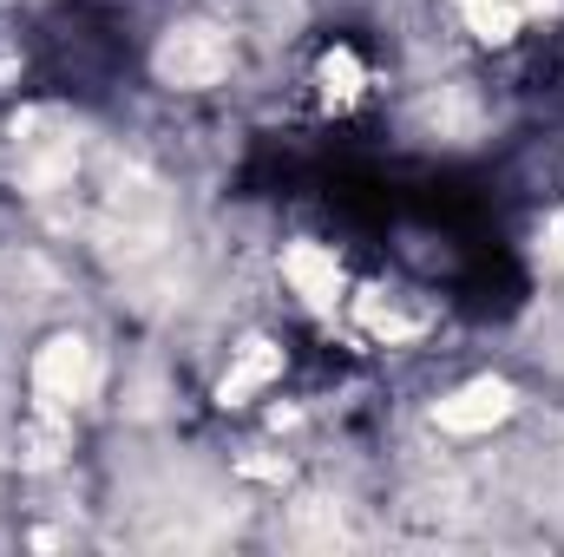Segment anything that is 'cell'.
<instances>
[{"label": "cell", "mask_w": 564, "mask_h": 557, "mask_svg": "<svg viewBox=\"0 0 564 557\" xmlns=\"http://www.w3.org/2000/svg\"><path fill=\"white\" fill-rule=\"evenodd\" d=\"M224 46L217 40H204V33H184V40H171V53H164V73L171 79H184V86H197V79H210V73H224Z\"/></svg>", "instance_id": "6da1fadb"}]
</instances>
